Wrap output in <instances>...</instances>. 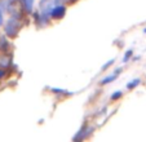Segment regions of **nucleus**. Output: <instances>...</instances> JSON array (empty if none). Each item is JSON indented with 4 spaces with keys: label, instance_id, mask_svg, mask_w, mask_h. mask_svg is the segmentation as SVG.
Listing matches in <instances>:
<instances>
[{
    "label": "nucleus",
    "instance_id": "f257e3e1",
    "mask_svg": "<svg viewBox=\"0 0 146 142\" xmlns=\"http://www.w3.org/2000/svg\"><path fill=\"white\" fill-rule=\"evenodd\" d=\"M18 27H19V23H18V21H17V18L16 17H12V18L7 22V25H5L7 35L14 36L17 33H18Z\"/></svg>",
    "mask_w": 146,
    "mask_h": 142
},
{
    "label": "nucleus",
    "instance_id": "20e7f679",
    "mask_svg": "<svg viewBox=\"0 0 146 142\" xmlns=\"http://www.w3.org/2000/svg\"><path fill=\"white\" fill-rule=\"evenodd\" d=\"M119 72H120V68H119V70L118 71H116V72H114V74L113 75H110V76H108V78H105V79H104V80H102V84H108V83H110V82H113V80L114 79H115V78L116 76H118V74H119Z\"/></svg>",
    "mask_w": 146,
    "mask_h": 142
},
{
    "label": "nucleus",
    "instance_id": "7ed1b4c3",
    "mask_svg": "<svg viewBox=\"0 0 146 142\" xmlns=\"http://www.w3.org/2000/svg\"><path fill=\"white\" fill-rule=\"evenodd\" d=\"M66 13V8L65 5H57V7H53L52 8V12H50V17L54 19H60L65 16Z\"/></svg>",
    "mask_w": 146,
    "mask_h": 142
},
{
    "label": "nucleus",
    "instance_id": "39448f33",
    "mask_svg": "<svg viewBox=\"0 0 146 142\" xmlns=\"http://www.w3.org/2000/svg\"><path fill=\"white\" fill-rule=\"evenodd\" d=\"M25 3V7L27 9V12H31L33 11V5H34V0H23Z\"/></svg>",
    "mask_w": 146,
    "mask_h": 142
},
{
    "label": "nucleus",
    "instance_id": "9b49d317",
    "mask_svg": "<svg viewBox=\"0 0 146 142\" xmlns=\"http://www.w3.org/2000/svg\"><path fill=\"white\" fill-rule=\"evenodd\" d=\"M4 75V71H0V76H3Z\"/></svg>",
    "mask_w": 146,
    "mask_h": 142
},
{
    "label": "nucleus",
    "instance_id": "1a4fd4ad",
    "mask_svg": "<svg viewBox=\"0 0 146 142\" xmlns=\"http://www.w3.org/2000/svg\"><path fill=\"white\" fill-rule=\"evenodd\" d=\"M3 23V13H1V9H0V26Z\"/></svg>",
    "mask_w": 146,
    "mask_h": 142
},
{
    "label": "nucleus",
    "instance_id": "f03ea898",
    "mask_svg": "<svg viewBox=\"0 0 146 142\" xmlns=\"http://www.w3.org/2000/svg\"><path fill=\"white\" fill-rule=\"evenodd\" d=\"M53 8V0H41L40 3V12L43 14L41 18H47L48 14L52 12Z\"/></svg>",
    "mask_w": 146,
    "mask_h": 142
},
{
    "label": "nucleus",
    "instance_id": "0eeeda50",
    "mask_svg": "<svg viewBox=\"0 0 146 142\" xmlns=\"http://www.w3.org/2000/svg\"><path fill=\"white\" fill-rule=\"evenodd\" d=\"M121 96V93L120 92H118V93H114L113 96H111V100H116V98H119V97Z\"/></svg>",
    "mask_w": 146,
    "mask_h": 142
},
{
    "label": "nucleus",
    "instance_id": "423d86ee",
    "mask_svg": "<svg viewBox=\"0 0 146 142\" xmlns=\"http://www.w3.org/2000/svg\"><path fill=\"white\" fill-rule=\"evenodd\" d=\"M138 83H140V79H135L132 83H129V84H128L127 87L129 88V89H132L133 87H136V85H138Z\"/></svg>",
    "mask_w": 146,
    "mask_h": 142
},
{
    "label": "nucleus",
    "instance_id": "9d476101",
    "mask_svg": "<svg viewBox=\"0 0 146 142\" xmlns=\"http://www.w3.org/2000/svg\"><path fill=\"white\" fill-rule=\"evenodd\" d=\"M62 1H65V0H54V3H62Z\"/></svg>",
    "mask_w": 146,
    "mask_h": 142
},
{
    "label": "nucleus",
    "instance_id": "6e6552de",
    "mask_svg": "<svg viewBox=\"0 0 146 142\" xmlns=\"http://www.w3.org/2000/svg\"><path fill=\"white\" fill-rule=\"evenodd\" d=\"M113 62H114V60H111V61H110V62H108V63H106V65H105V66H104V67H102V68H104V70H105V68H108V67H109V66H110V65H111V63H113Z\"/></svg>",
    "mask_w": 146,
    "mask_h": 142
}]
</instances>
